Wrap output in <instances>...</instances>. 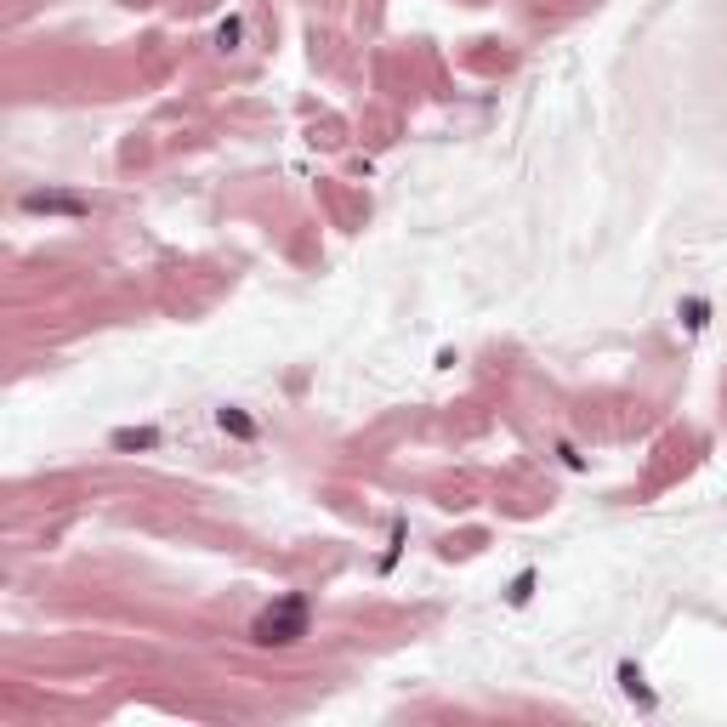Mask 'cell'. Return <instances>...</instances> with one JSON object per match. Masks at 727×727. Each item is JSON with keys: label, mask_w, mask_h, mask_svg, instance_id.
Masks as SVG:
<instances>
[{"label": "cell", "mask_w": 727, "mask_h": 727, "mask_svg": "<svg viewBox=\"0 0 727 727\" xmlns=\"http://www.w3.org/2000/svg\"><path fill=\"white\" fill-rule=\"evenodd\" d=\"M222 432H233V438H256V421L239 415V409H222Z\"/></svg>", "instance_id": "cell-4"}, {"label": "cell", "mask_w": 727, "mask_h": 727, "mask_svg": "<svg viewBox=\"0 0 727 727\" xmlns=\"http://www.w3.org/2000/svg\"><path fill=\"white\" fill-rule=\"evenodd\" d=\"M307 620H313V603H307L302 591H290V597H279L273 608L256 614L250 642H256V648H290V642L307 637Z\"/></svg>", "instance_id": "cell-1"}, {"label": "cell", "mask_w": 727, "mask_h": 727, "mask_svg": "<svg viewBox=\"0 0 727 727\" xmlns=\"http://www.w3.org/2000/svg\"><path fill=\"white\" fill-rule=\"evenodd\" d=\"M23 211H29V216H86L91 199L57 194V188H35V194H23Z\"/></svg>", "instance_id": "cell-2"}, {"label": "cell", "mask_w": 727, "mask_h": 727, "mask_svg": "<svg viewBox=\"0 0 727 727\" xmlns=\"http://www.w3.org/2000/svg\"><path fill=\"white\" fill-rule=\"evenodd\" d=\"M108 444H114V449H154V444H160V432H154V426H120Z\"/></svg>", "instance_id": "cell-3"}]
</instances>
